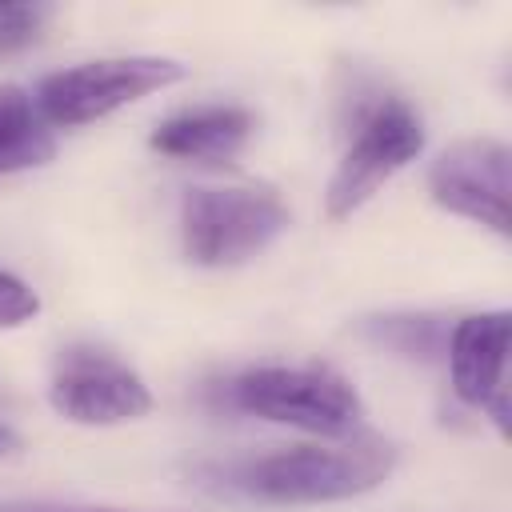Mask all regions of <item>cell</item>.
<instances>
[{
  "mask_svg": "<svg viewBox=\"0 0 512 512\" xmlns=\"http://www.w3.org/2000/svg\"><path fill=\"white\" fill-rule=\"evenodd\" d=\"M372 344L400 352L408 360H436L448 348V324L440 316H372L360 328Z\"/></svg>",
  "mask_w": 512,
  "mask_h": 512,
  "instance_id": "cell-11",
  "label": "cell"
},
{
  "mask_svg": "<svg viewBox=\"0 0 512 512\" xmlns=\"http://www.w3.org/2000/svg\"><path fill=\"white\" fill-rule=\"evenodd\" d=\"M228 404L272 420L292 424L320 436H348L360 420V396L356 388L320 364H264L248 368L228 384Z\"/></svg>",
  "mask_w": 512,
  "mask_h": 512,
  "instance_id": "cell-2",
  "label": "cell"
},
{
  "mask_svg": "<svg viewBox=\"0 0 512 512\" xmlns=\"http://www.w3.org/2000/svg\"><path fill=\"white\" fill-rule=\"evenodd\" d=\"M256 120L248 108L236 104H208V108H184L168 120H160V128L152 132V148L168 160H196V164H224L232 160L248 136H252Z\"/></svg>",
  "mask_w": 512,
  "mask_h": 512,
  "instance_id": "cell-9",
  "label": "cell"
},
{
  "mask_svg": "<svg viewBox=\"0 0 512 512\" xmlns=\"http://www.w3.org/2000/svg\"><path fill=\"white\" fill-rule=\"evenodd\" d=\"M424 148V124L420 116L396 100L384 96L376 104H368L352 128V140L328 180L324 192V212L332 220L352 216L360 204H368L384 180H392L404 164H412Z\"/></svg>",
  "mask_w": 512,
  "mask_h": 512,
  "instance_id": "cell-5",
  "label": "cell"
},
{
  "mask_svg": "<svg viewBox=\"0 0 512 512\" xmlns=\"http://www.w3.org/2000/svg\"><path fill=\"white\" fill-rule=\"evenodd\" d=\"M0 512H60V508H0Z\"/></svg>",
  "mask_w": 512,
  "mask_h": 512,
  "instance_id": "cell-15",
  "label": "cell"
},
{
  "mask_svg": "<svg viewBox=\"0 0 512 512\" xmlns=\"http://www.w3.org/2000/svg\"><path fill=\"white\" fill-rule=\"evenodd\" d=\"M44 4H0V52H20L40 36Z\"/></svg>",
  "mask_w": 512,
  "mask_h": 512,
  "instance_id": "cell-12",
  "label": "cell"
},
{
  "mask_svg": "<svg viewBox=\"0 0 512 512\" xmlns=\"http://www.w3.org/2000/svg\"><path fill=\"white\" fill-rule=\"evenodd\" d=\"M508 148L500 140L476 136V140H456L448 144L432 172H428V192L440 208L468 216L476 224H488L492 232L508 236L512 220V176H508Z\"/></svg>",
  "mask_w": 512,
  "mask_h": 512,
  "instance_id": "cell-7",
  "label": "cell"
},
{
  "mask_svg": "<svg viewBox=\"0 0 512 512\" xmlns=\"http://www.w3.org/2000/svg\"><path fill=\"white\" fill-rule=\"evenodd\" d=\"M508 336H512V320L504 308L476 312V316H464L452 324L444 356H448V372H452V392L464 404L484 408L492 396L504 392Z\"/></svg>",
  "mask_w": 512,
  "mask_h": 512,
  "instance_id": "cell-8",
  "label": "cell"
},
{
  "mask_svg": "<svg viewBox=\"0 0 512 512\" xmlns=\"http://www.w3.org/2000/svg\"><path fill=\"white\" fill-rule=\"evenodd\" d=\"M288 228V208L268 188H188L180 240L192 264L232 268L264 252Z\"/></svg>",
  "mask_w": 512,
  "mask_h": 512,
  "instance_id": "cell-3",
  "label": "cell"
},
{
  "mask_svg": "<svg viewBox=\"0 0 512 512\" xmlns=\"http://www.w3.org/2000/svg\"><path fill=\"white\" fill-rule=\"evenodd\" d=\"M184 76L188 68L168 56H104V60H88V64L44 76L32 100L48 128H76L148 92L180 84Z\"/></svg>",
  "mask_w": 512,
  "mask_h": 512,
  "instance_id": "cell-4",
  "label": "cell"
},
{
  "mask_svg": "<svg viewBox=\"0 0 512 512\" xmlns=\"http://www.w3.org/2000/svg\"><path fill=\"white\" fill-rule=\"evenodd\" d=\"M40 312V296L12 272L0 268V328H20Z\"/></svg>",
  "mask_w": 512,
  "mask_h": 512,
  "instance_id": "cell-13",
  "label": "cell"
},
{
  "mask_svg": "<svg viewBox=\"0 0 512 512\" xmlns=\"http://www.w3.org/2000/svg\"><path fill=\"white\" fill-rule=\"evenodd\" d=\"M48 400L76 424H124L152 412V392L136 368L100 344H68L52 364Z\"/></svg>",
  "mask_w": 512,
  "mask_h": 512,
  "instance_id": "cell-6",
  "label": "cell"
},
{
  "mask_svg": "<svg viewBox=\"0 0 512 512\" xmlns=\"http://www.w3.org/2000/svg\"><path fill=\"white\" fill-rule=\"evenodd\" d=\"M396 468V448L384 436L360 432L336 444H296L244 468V488L276 504H324L372 492Z\"/></svg>",
  "mask_w": 512,
  "mask_h": 512,
  "instance_id": "cell-1",
  "label": "cell"
},
{
  "mask_svg": "<svg viewBox=\"0 0 512 512\" xmlns=\"http://www.w3.org/2000/svg\"><path fill=\"white\" fill-rule=\"evenodd\" d=\"M16 444H20V440H16V432L0 424V456H8V452H16Z\"/></svg>",
  "mask_w": 512,
  "mask_h": 512,
  "instance_id": "cell-14",
  "label": "cell"
},
{
  "mask_svg": "<svg viewBox=\"0 0 512 512\" xmlns=\"http://www.w3.org/2000/svg\"><path fill=\"white\" fill-rule=\"evenodd\" d=\"M52 152L56 140L40 120L36 100L16 84H0V172L40 168L52 160Z\"/></svg>",
  "mask_w": 512,
  "mask_h": 512,
  "instance_id": "cell-10",
  "label": "cell"
}]
</instances>
